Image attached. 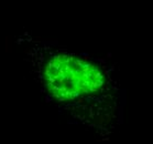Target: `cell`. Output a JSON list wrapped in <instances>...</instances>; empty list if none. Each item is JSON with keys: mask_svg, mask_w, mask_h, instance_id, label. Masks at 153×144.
Wrapping results in <instances>:
<instances>
[{"mask_svg": "<svg viewBox=\"0 0 153 144\" xmlns=\"http://www.w3.org/2000/svg\"><path fill=\"white\" fill-rule=\"evenodd\" d=\"M19 43L51 104L97 136L115 133L123 120L125 91L114 64L28 35L20 37Z\"/></svg>", "mask_w": 153, "mask_h": 144, "instance_id": "obj_1", "label": "cell"}]
</instances>
